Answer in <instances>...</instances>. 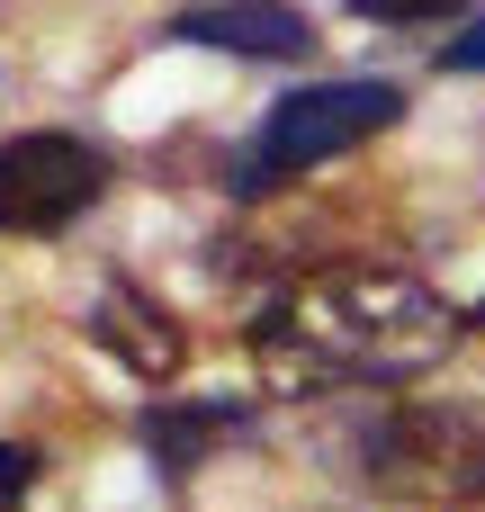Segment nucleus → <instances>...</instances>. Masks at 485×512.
Masks as SVG:
<instances>
[{
  "label": "nucleus",
  "mask_w": 485,
  "mask_h": 512,
  "mask_svg": "<svg viewBox=\"0 0 485 512\" xmlns=\"http://www.w3.org/2000/svg\"><path fill=\"white\" fill-rule=\"evenodd\" d=\"M450 342H459V315L405 270H324L252 324V351L288 396L396 387V378L441 369Z\"/></svg>",
  "instance_id": "1"
},
{
  "label": "nucleus",
  "mask_w": 485,
  "mask_h": 512,
  "mask_svg": "<svg viewBox=\"0 0 485 512\" xmlns=\"http://www.w3.org/2000/svg\"><path fill=\"white\" fill-rule=\"evenodd\" d=\"M360 477L396 504L459 512L485 495V423L459 405H387L360 423Z\"/></svg>",
  "instance_id": "2"
},
{
  "label": "nucleus",
  "mask_w": 485,
  "mask_h": 512,
  "mask_svg": "<svg viewBox=\"0 0 485 512\" xmlns=\"http://www.w3.org/2000/svg\"><path fill=\"white\" fill-rule=\"evenodd\" d=\"M396 117H405V90H396V81H315V90H288V99L261 117V135H252L234 189H243V198H270V189L306 180L315 162H333V153L387 135Z\"/></svg>",
  "instance_id": "3"
},
{
  "label": "nucleus",
  "mask_w": 485,
  "mask_h": 512,
  "mask_svg": "<svg viewBox=\"0 0 485 512\" xmlns=\"http://www.w3.org/2000/svg\"><path fill=\"white\" fill-rule=\"evenodd\" d=\"M108 189V162L81 135H9L0 144V234H63Z\"/></svg>",
  "instance_id": "4"
},
{
  "label": "nucleus",
  "mask_w": 485,
  "mask_h": 512,
  "mask_svg": "<svg viewBox=\"0 0 485 512\" xmlns=\"http://www.w3.org/2000/svg\"><path fill=\"white\" fill-rule=\"evenodd\" d=\"M180 45H216V54H252V63H306L315 54V27L306 9L288 0H198L171 18Z\"/></svg>",
  "instance_id": "5"
},
{
  "label": "nucleus",
  "mask_w": 485,
  "mask_h": 512,
  "mask_svg": "<svg viewBox=\"0 0 485 512\" xmlns=\"http://www.w3.org/2000/svg\"><path fill=\"white\" fill-rule=\"evenodd\" d=\"M90 342H99L117 369H135V387H171L180 360H189V333H180L144 288H99V306H90Z\"/></svg>",
  "instance_id": "6"
},
{
  "label": "nucleus",
  "mask_w": 485,
  "mask_h": 512,
  "mask_svg": "<svg viewBox=\"0 0 485 512\" xmlns=\"http://www.w3.org/2000/svg\"><path fill=\"white\" fill-rule=\"evenodd\" d=\"M243 432H252L243 405H153V414H144V450H153L171 477H189L216 441H243Z\"/></svg>",
  "instance_id": "7"
},
{
  "label": "nucleus",
  "mask_w": 485,
  "mask_h": 512,
  "mask_svg": "<svg viewBox=\"0 0 485 512\" xmlns=\"http://www.w3.org/2000/svg\"><path fill=\"white\" fill-rule=\"evenodd\" d=\"M360 18H378V27H423V18H459L468 0H351Z\"/></svg>",
  "instance_id": "8"
},
{
  "label": "nucleus",
  "mask_w": 485,
  "mask_h": 512,
  "mask_svg": "<svg viewBox=\"0 0 485 512\" xmlns=\"http://www.w3.org/2000/svg\"><path fill=\"white\" fill-rule=\"evenodd\" d=\"M27 486H36V450L27 441H0V512L27 504Z\"/></svg>",
  "instance_id": "9"
},
{
  "label": "nucleus",
  "mask_w": 485,
  "mask_h": 512,
  "mask_svg": "<svg viewBox=\"0 0 485 512\" xmlns=\"http://www.w3.org/2000/svg\"><path fill=\"white\" fill-rule=\"evenodd\" d=\"M441 72H485V18H477V27H459V36L441 45Z\"/></svg>",
  "instance_id": "10"
},
{
  "label": "nucleus",
  "mask_w": 485,
  "mask_h": 512,
  "mask_svg": "<svg viewBox=\"0 0 485 512\" xmlns=\"http://www.w3.org/2000/svg\"><path fill=\"white\" fill-rule=\"evenodd\" d=\"M477 324H485V297H477Z\"/></svg>",
  "instance_id": "11"
}]
</instances>
